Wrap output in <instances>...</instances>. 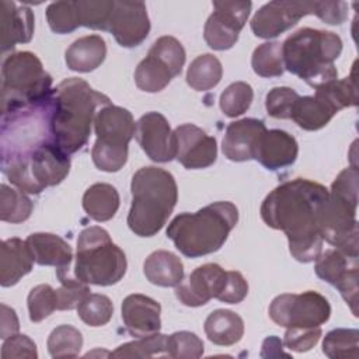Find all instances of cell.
Wrapping results in <instances>:
<instances>
[{
  "label": "cell",
  "instance_id": "obj_20",
  "mask_svg": "<svg viewBox=\"0 0 359 359\" xmlns=\"http://www.w3.org/2000/svg\"><path fill=\"white\" fill-rule=\"evenodd\" d=\"M265 130L264 121L255 118H244L229 123L222 142L224 157L231 161L254 160L259 139Z\"/></svg>",
  "mask_w": 359,
  "mask_h": 359
},
{
  "label": "cell",
  "instance_id": "obj_22",
  "mask_svg": "<svg viewBox=\"0 0 359 359\" xmlns=\"http://www.w3.org/2000/svg\"><path fill=\"white\" fill-rule=\"evenodd\" d=\"M1 52L13 50L17 43H27L34 35V14L29 7L14 1H0Z\"/></svg>",
  "mask_w": 359,
  "mask_h": 359
},
{
  "label": "cell",
  "instance_id": "obj_12",
  "mask_svg": "<svg viewBox=\"0 0 359 359\" xmlns=\"http://www.w3.org/2000/svg\"><path fill=\"white\" fill-rule=\"evenodd\" d=\"M271 320L285 328L320 327L331 316L328 300L314 290L303 293H283L269 304Z\"/></svg>",
  "mask_w": 359,
  "mask_h": 359
},
{
  "label": "cell",
  "instance_id": "obj_2",
  "mask_svg": "<svg viewBox=\"0 0 359 359\" xmlns=\"http://www.w3.org/2000/svg\"><path fill=\"white\" fill-rule=\"evenodd\" d=\"M111 100L95 91L86 80L70 77L57 84L52 93L50 130L57 146L73 154L86 146L97 108L109 105Z\"/></svg>",
  "mask_w": 359,
  "mask_h": 359
},
{
  "label": "cell",
  "instance_id": "obj_48",
  "mask_svg": "<svg viewBox=\"0 0 359 359\" xmlns=\"http://www.w3.org/2000/svg\"><path fill=\"white\" fill-rule=\"evenodd\" d=\"M313 14L330 25H339L346 20L348 4L345 1H314Z\"/></svg>",
  "mask_w": 359,
  "mask_h": 359
},
{
  "label": "cell",
  "instance_id": "obj_1",
  "mask_svg": "<svg viewBox=\"0 0 359 359\" xmlns=\"http://www.w3.org/2000/svg\"><path fill=\"white\" fill-rule=\"evenodd\" d=\"M328 189L311 180L294 178L278 185L261 205V217L275 230H282L292 257L313 262L323 252L320 216Z\"/></svg>",
  "mask_w": 359,
  "mask_h": 359
},
{
  "label": "cell",
  "instance_id": "obj_11",
  "mask_svg": "<svg viewBox=\"0 0 359 359\" xmlns=\"http://www.w3.org/2000/svg\"><path fill=\"white\" fill-rule=\"evenodd\" d=\"M184 63L185 49L181 42L170 35L160 36L137 65L135 83L142 91L158 93L181 73Z\"/></svg>",
  "mask_w": 359,
  "mask_h": 359
},
{
  "label": "cell",
  "instance_id": "obj_27",
  "mask_svg": "<svg viewBox=\"0 0 359 359\" xmlns=\"http://www.w3.org/2000/svg\"><path fill=\"white\" fill-rule=\"evenodd\" d=\"M107 56L105 41L100 35H87L76 39L65 53L66 65L73 72L88 73L102 65Z\"/></svg>",
  "mask_w": 359,
  "mask_h": 359
},
{
  "label": "cell",
  "instance_id": "obj_3",
  "mask_svg": "<svg viewBox=\"0 0 359 359\" xmlns=\"http://www.w3.org/2000/svg\"><path fill=\"white\" fill-rule=\"evenodd\" d=\"M237 222L234 203L213 202L195 213L175 216L167 227V237L182 255L198 258L220 250Z\"/></svg>",
  "mask_w": 359,
  "mask_h": 359
},
{
  "label": "cell",
  "instance_id": "obj_37",
  "mask_svg": "<svg viewBox=\"0 0 359 359\" xmlns=\"http://www.w3.org/2000/svg\"><path fill=\"white\" fill-rule=\"evenodd\" d=\"M167 337L164 334L156 332L153 335L137 338L136 341L119 345L111 356L115 358H151L167 352Z\"/></svg>",
  "mask_w": 359,
  "mask_h": 359
},
{
  "label": "cell",
  "instance_id": "obj_5",
  "mask_svg": "<svg viewBox=\"0 0 359 359\" xmlns=\"http://www.w3.org/2000/svg\"><path fill=\"white\" fill-rule=\"evenodd\" d=\"M341 52L342 41L335 32L314 28H300L282 43L285 69L314 88L338 79L334 62Z\"/></svg>",
  "mask_w": 359,
  "mask_h": 359
},
{
  "label": "cell",
  "instance_id": "obj_24",
  "mask_svg": "<svg viewBox=\"0 0 359 359\" xmlns=\"http://www.w3.org/2000/svg\"><path fill=\"white\" fill-rule=\"evenodd\" d=\"M337 112H339L337 104L323 87H318L314 95L299 97L296 100L290 119L304 130H318L324 128Z\"/></svg>",
  "mask_w": 359,
  "mask_h": 359
},
{
  "label": "cell",
  "instance_id": "obj_36",
  "mask_svg": "<svg viewBox=\"0 0 359 359\" xmlns=\"http://www.w3.org/2000/svg\"><path fill=\"white\" fill-rule=\"evenodd\" d=\"M57 279L62 283L60 287L56 289V309L57 310H73L77 309L79 304L90 294V289L87 283L79 280L74 273L69 269L56 271Z\"/></svg>",
  "mask_w": 359,
  "mask_h": 359
},
{
  "label": "cell",
  "instance_id": "obj_18",
  "mask_svg": "<svg viewBox=\"0 0 359 359\" xmlns=\"http://www.w3.org/2000/svg\"><path fill=\"white\" fill-rule=\"evenodd\" d=\"M108 31L123 48L140 45L149 35L150 20L143 1H114Z\"/></svg>",
  "mask_w": 359,
  "mask_h": 359
},
{
  "label": "cell",
  "instance_id": "obj_30",
  "mask_svg": "<svg viewBox=\"0 0 359 359\" xmlns=\"http://www.w3.org/2000/svg\"><path fill=\"white\" fill-rule=\"evenodd\" d=\"M119 208V194L105 182L93 184L83 195V209L95 222L111 220Z\"/></svg>",
  "mask_w": 359,
  "mask_h": 359
},
{
  "label": "cell",
  "instance_id": "obj_14",
  "mask_svg": "<svg viewBox=\"0 0 359 359\" xmlns=\"http://www.w3.org/2000/svg\"><path fill=\"white\" fill-rule=\"evenodd\" d=\"M251 7V1H213L215 11L209 15L203 28L208 46L215 50L233 48L248 20Z\"/></svg>",
  "mask_w": 359,
  "mask_h": 359
},
{
  "label": "cell",
  "instance_id": "obj_8",
  "mask_svg": "<svg viewBox=\"0 0 359 359\" xmlns=\"http://www.w3.org/2000/svg\"><path fill=\"white\" fill-rule=\"evenodd\" d=\"M52 77L32 52L10 53L1 65V111L38 102L52 93Z\"/></svg>",
  "mask_w": 359,
  "mask_h": 359
},
{
  "label": "cell",
  "instance_id": "obj_46",
  "mask_svg": "<svg viewBox=\"0 0 359 359\" xmlns=\"http://www.w3.org/2000/svg\"><path fill=\"white\" fill-rule=\"evenodd\" d=\"M1 358L10 359V358H28V359H36V345L35 342L24 334H15L4 339V344L1 346Z\"/></svg>",
  "mask_w": 359,
  "mask_h": 359
},
{
  "label": "cell",
  "instance_id": "obj_4",
  "mask_svg": "<svg viewBox=\"0 0 359 359\" xmlns=\"http://www.w3.org/2000/svg\"><path fill=\"white\" fill-rule=\"evenodd\" d=\"M130 191L129 229L139 237L157 234L167 223L178 199L175 178L164 168L142 167L132 177Z\"/></svg>",
  "mask_w": 359,
  "mask_h": 359
},
{
  "label": "cell",
  "instance_id": "obj_15",
  "mask_svg": "<svg viewBox=\"0 0 359 359\" xmlns=\"http://www.w3.org/2000/svg\"><path fill=\"white\" fill-rule=\"evenodd\" d=\"M313 10L314 1H269L254 14L251 31L258 38H275L296 25L304 15L313 14Z\"/></svg>",
  "mask_w": 359,
  "mask_h": 359
},
{
  "label": "cell",
  "instance_id": "obj_10",
  "mask_svg": "<svg viewBox=\"0 0 359 359\" xmlns=\"http://www.w3.org/2000/svg\"><path fill=\"white\" fill-rule=\"evenodd\" d=\"M132 114L116 105H105L94 118L97 140L91 150L93 163L105 172L119 171L128 161V146L135 136Z\"/></svg>",
  "mask_w": 359,
  "mask_h": 359
},
{
  "label": "cell",
  "instance_id": "obj_39",
  "mask_svg": "<svg viewBox=\"0 0 359 359\" xmlns=\"http://www.w3.org/2000/svg\"><path fill=\"white\" fill-rule=\"evenodd\" d=\"M254 98L252 87L245 81L231 83L220 94V109L229 118H236L243 115L251 105Z\"/></svg>",
  "mask_w": 359,
  "mask_h": 359
},
{
  "label": "cell",
  "instance_id": "obj_40",
  "mask_svg": "<svg viewBox=\"0 0 359 359\" xmlns=\"http://www.w3.org/2000/svg\"><path fill=\"white\" fill-rule=\"evenodd\" d=\"M114 10V0H81L77 1V11L80 25L108 31L111 14Z\"/></svg>",
  "mask_w": 359,
  "mask_h": 359
},
{
  "label": "cell",
  "instance_id": "obj_23",
  "mask_svg": "<svg viewBox=\"0 0 359 359\" xmlns=\"http://www.w3.org/2000/svg\"><path fill=\"white\" fill-rule=\"evenodd\" d=\"M297 153L299 146L292 135L280 129H266L259 139L254 160L266 170L275 171L292 165L297 158Z\"/></svg>",
  "mask_w": 359,
  "mask_h": 359
},
{
  "label": "cell",
  "instance_id": "obj_7",
  "mask_svg": "<svg viewBox=\"0 0 359 359\" xmlns=\"http://www.w3.org/2000/svg\"><path fill=\"white\" fill-rule=\"evenodd\" d=\"M126 266L125 252L112 243L105 229L91 226L79 234L73 272L79 280L97 286L115 285L123 278Z\"/></svg>",
  "mask_w": 359,
  "mask_h": 359
},
{
  "label": "cell",
  "instance_id": "obj_31",
  "mask_svg": "<svg viewBox=\"0 0 359 359\" xmlns=\"http://www.w3.org/2000/svg\"><path fill=\"white\" fill-rule=\"evenodd\" d=\"M222 74L220 60L212 53H203L191 62L187 70V83L196 91H208L219 84Z\"/></svg>",
  "mask_w": 359,
  "mask_h": 359
},
{
  "label": "cell",
  "instance_id": "obj_38",
  "mask_svg": "<svg viewBox=\"0 0 359 359\" xmlns=\"http://www.w3.org/2000/svg\"><path fill=\"white\" fill-rule=\"evenodd\" d=\"M77 314L87 325L102 327L111 320L114 314V304L111 299L105 294L90 293L79 304Z\"/></svg>",
  "mask_w": 359,
  "mask_h": 359
},
{
  "label": "cell",
  "instance_id": "obj_41",
  "mask_svg": "<svg viewBox=\"0 0 359 359\" xmlns=\"http://www.w3.org/2000/svg\"><path fill=\"white\" fill-rule=\"evenodd\" d=\"M46 20L55 34L73 32L79 25L77 1H55L46 8Z\"/></svg>",
  "mask_w": 359,
  "mask_h": 359
},
{
  "label": "cell",
  "instance_id": "obj_42",
  "mask_svg": "<svg viewBox=\"0 0 359 359\" xmlns=\"http://www.w3.org/2000/svg\"><path fill=\"white\" fill-rule=\"evenodd\" d=\"M56 303V290L52 286L43 283L32 287L27 297L29 320L32 323H41L57 310Z\"/></svg>",
  "mask_w": 359,
  "mask_h": 359
},
{
  "label": "cell",
  "instance_id": "obj_33",
  "mask_svg": "<svg viewBox=\"0 0 359 359\" xmlns=\"http://www.w3.org/2000/svg\"><path fill=\"white\" fill-rule=\"evenodd\" d=\"M32 213V202L21 189L6 184L0 185V220L7 223H22Z\"/></svg>",
  "mask_w": 359,
  "mask_h": 359
},
{
  "label": "cell",
  "instance_id": "obj_6",
  "mask_svg": "<svg viewBox=\"0 0 359 359\" xmlns=\"http://www.w3.org/2000/svg\"><path fill=\"white\" fill-rule=\"evenodd\" d=\"M358 168L348 167L334 180L320 216V233L334 248L358 255Z\"/></svg>",
  "mask_w": 359,
  "mask_h": 359
},
{
  "label": "cell",
  "instance_id": "obj_13",
  "mask_svg": "<svg viewBox=\"0 0 359 359\" xmlns=\"http://www.w3.org/2000/svg\"><path fill=\"white\" fill-rule=\"evenodd\" d=\"M314 271L320 279L338 289L353 316H358V255L338 248L325 250L317 257Z\"/></svg>",
  "mask_w": 359,
  "mask_h": 359
},
{
  "label": "cell",
  "instance_id": "obj_17",
  "mask_svg": "<svg viewBox=\"0 0 359 359\" xmlns=\"http://www.w3.org/2000/svg\"><path fill=\"white\" fill-rule=\"evenodd\" d=\"M227 282V271L217 264H203L175 286L177 299L188 307H199L219 299Z\"/></svg>",
  "mask_w": 359,
  "mask_h": 359
},
{
  "label": "cell",
  "instance_id": "obj_29",
  "mask_svg": "<svg viewBox=\"0 0 359 359\" xmlns=\"http://www.w3.org/2000/svg\"><path fill=\"white\" fill-rule=\"evenodd\" d=\"M203 330L210 342L220 346H230L243 338L244 321L231 310L217 309L206 317Z\"/></svg>",
  "mask_w": 359,
  "mask_h": 359
},
{
  "label": "cell",
  "instance_id": "obj_25",
  "mask_svg": "<svg viewBox=\"0 0 359 359\" xmlns=\"http://www.w3.org/2000/svg\"><path fill=\"white\" fill-rule=\"evenodd\" d=\"M34 262L27 241L18 237L3 240L0 245V285L3 287L15 285L32 271Z\"/></svg>",
  "mask_w": 359,
  "mask_h": 359
},
{
  "label": "cell",
  "instance_id": "obj_28",
  "mask_svg": "<svg viewBox=\"0 0 359 359\" xmlns=\"http://www.w3.org/2000/svg\"><path fill=\"white\" fill-rule=\"evenodd\" d=\"M146 279L157 286L175 287L184 279V265L178 255L171 251L157 250L143 264Z\"/></svg>",
  "mask_w": 359,
  "mask_h": 359
},
{
  "label": "cell",
  "instance_id": "obj_21",
  "mask_svg": "<svg viewBox=\"0 0 359 359\" xmlns=\"http://www.w3.org/2000/svg\"><path fill=\"white\" fill-rule=\"evenodd\" d=\"M161 306L149 296L133 293L122 302V320L126 331L135 337L142 338L153 335L161 328Z\"/></svg>",
  "mask_w": 359,
  "mask_h": 359
},
{
  "label": "cell",
  "instance_id": "obj_32",
  "mask_svg": "<svg viewBox=\"0 0 359 359\" xmlns=\"http://www.w3.org/2000/svg\"><path fill=\"white\" fill-rule=\"evenodd\" d=\"M323 352L331 359H358L359 331L356 328H335L325 334Z\"/></svg>",
  "mask_w": 359,
  "mask_h": 359
},
{
  "label": "cell",
  "instance_id": "obj_9",
  "mask_svg": "<svg viewBox=\"0 0 359 359\" xmlns=\"http://www.w3.org/2000/svg\"><path fill=\"white\" fill-rule=\"evenodd\" d=\"M70 154L63 151L55 139L43 142L27 158L3 164L4 175L18 189L39 194L48 187L60 184L70 171Z\"/></svg>",
  "mask_w": 359,
  "mask_h": 359
},
{
  "label": "cell",
  "instance_id": "obj_49",
  "mask_svg": "<svg viewBox=\"0 0 359 359\" xmlns=\"http://www.w3.org/2000/svg\"><path fill=\"white\" fill-rule=\"evenodd\" d=\"M18 330H20V323L15 311L7 304L1 303V325H0L1 338L7 339L8 337L15 335Z\"/></svg>",
  "mask_w": 359,
  "mask_h": 359
},
{
  "label": "cell",
  "instance_id": "obj_43",
  "mask_svg": "<svg viewBox=\"0 0 359 359\" xmlns=\"http://www.w3.org/2000/svg\"><path fill=\"white\" fill-rule=\"evenodd\" d=\"M202 339L191 331H177L167 337V355L174 359H196L203 355Z\"/></svg>",
  "mask_w": 359,
  "mask_h": 359
},
{
  "label": "cell",
  "instance_id": "obj_34",
  "mask_svg": "<svg viewBox=\"0 0 359 359\" xmlns=\"http://www.w3.org/2000/svg\"><path fill=\"white\" fill-rule=\"evenodd\" d=\"M251 66L255 74L261 77H278L285 72L282 43L278 41L265 42L252 52Z\"/></svg>",
  "mask_w": 359,
  "mask_h": 359
},
{
  "label": "cell",
  "instance_id": "obj_47",
  "mask_svg": "<svg viewBox=\"0 0 359 359\" xmlns=\"http://www.w3.org/2000/svg\"><path fill=\"white\" fill-rule=\"evenodd\" d=\"M247 293L248 283L245 278L237 271H227V282L217 300L229 304H237L245 299Z\"/></svg>",
  "mask_w": 359,
  "mask_h": 359
},
{
  "label": "cell",
  "instance_id": "obj_44",
  "mask_svg": "<svg viewBox=\"0 0 359 359\" xmlns=\"http://www.w3.org/2000/svg\"><path fill=\"white\" fill-rule=\"evenodd\" d=\"M300 95L290 87H275L265 97V108L269 116L290 119L292 108Z\"/></svg>",
  "mask_w": 359,
  "mask_h": 359
},
{
  "label": "cell",
  "instance_id": "obj_35",
  "mask_svg": "<svg viewBox=\"0 0 359 359\" xmlns=\"http://www.w3.org/2000/svg\"><path fill=\"white\" fill-rule=\"evenodd\" d=\"M46 345L52 358H76L83 346V335L77 328L63 324L49 334Z\"/></svg>",
  "mask_w": 359,
  "mask_h": 359
},
{
  "label": "cell",
  "instance_id": "obj_26",
  "mask_svg": "<svg viewBox=\"0 0 359 359\" xmlns=\"http://www.w3.org/2000/svg\"><path fill=\"white\" fill-rule=\"evenodd\" d=\"M25 241L38 265L55 266L56 271L70 268L73 251L62 237L52 233H32Z\"/></svg>",
  "mask_w": 359,
  "mask_h": 359
},
{
  "label": "cell",
  "instance_id": "obj_19",
  "mask_svg": "<svg viewBox=\"0 0 359 359\" xmlns=\"http://www.w3.org/2000/svg\"><path fill=\"white\" fill-rule=\"evenodd\" d=\"M177 153L175 158L188 170H201L212 165L217 157V144L201 128L184 123L174 130Z\"/></svg>",
  "mask_w": 359,
  "mask_h": 359
},
{
  "label": "cell",
  "instance_id": "obj_45",
  "mask_svg": "<svg viewBox=\"0 0 359 359\" xmlns=\"http://www.w3.org/2000/svg\"><path fill=\"white\" fill-rule=\"evenodd\" d=\"M321 337V327H293L285 332L283 344L294 352L310 351Z\"/></svg>",
  "mask_w": 359,
  "mask_h": 359
},
{
  "label": "cell",
  "instance_id": "obj_16",
  "mask_svg": "<svg viewBox=\"0 0 359 359\" xmlns=\"http://www.w3.org/2000/svg\"><path fill=\"white\" fill-rule=\"evenodd\" d=\"M135 137L150 160L168 163L175 158V136L163 114L151 111L142 115L136 122Z\"/></svg>",
  "mask_w": 359,
  "mask_h": 359
}]
</instances>
